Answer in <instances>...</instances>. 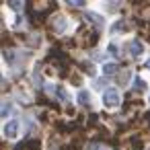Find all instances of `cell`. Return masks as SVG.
<instances>
[{"label":"cell","mask_w":150,"mask_h":150,"mask_svg":"<svg viewBox=\"0 0 150 150\" xmlns=\"http://www.w3.org/2000/svg\"><path fill=\"white\" fill-rule=\"evenodd\" d=\"M148 101H150V99H148Z\"/></svg>","instance_id":"44dd1931"},{"label":"cell","mask_w":150,"mask_h":150,"mask_svg":"<svg viewBox=\"0 0 150 150\" xmlns=\"http://www.w3.org/2000/svg\"><path fill=\"white\" fill-rule=\"evenodd\" d=\"M127 29H129V27H127L125 19H121V17H119V19H115V21L109 25V29H107V31H109V35H123V33H127Z\"/></svg>","instance_id":"ba28073f"},{"label":"cell","mask_w":150,"mask_h":150,"mask_svg":"<svg viewBox=\"0 0 150 150\" xmlns=\"http://www.w3.org/2000/svg\"><path fill=\"white\" fill-rule=\"evenodd\" d=\"M146 66H148V68H150V60H148V62H146Z\"/></svg>","instance_id":"ffe728a7"},{"label":"cell","mask_w":150,"mask_h":150,"mask_svg":"<svg viewBox=\"0 0 150 150\" xmlns=\"http://www.w3.org/2000/svg\"><path fill=\"white\" fill-rule=\"evenodd\" d=\"M21 132H23V121H21V119H17V117H13V119H8V121H4V123H2V138H4V140H8V142L19 140Z\"/></svg>","instance_id":"7a4b0ae2"},{"label":"cell","mask_w":150,"mask_h":150,"mask_svg":"<svg viewBox=\"0 0 150 150\" xmlns=\"http://www.w3.org/2000/svg\"><path fill=\"white\" fill-rule=\"evenodd\" d=\"M52 29H54L56 35H66V33L72 29V23H70L68 17H64V15H56V17H52Z\"/></svg>","instance_id":"5b68a950"},{"label":"cell","mask_w":150,"mask_h":150,"mask_svg":"<svg viewBox=\"0 0 150 150\" xmlns=\"http://www.w3.org/2000/svg\"><path fill=\"white\" fill-rule=\"evenodd\" d=\"M47 88H50V93L58 99V101H62V103H68L72 97L66 93V86H62V84H54V82H50V84H45Z\"/></svg>","instance_id":"8992f818"},{"label":"cell","mask_w":150,"mask_h":150,"mask_svg":"<svg viewBox=\"0 0 150 150\" xmlns=\"http://www.w3.org/2000/svg\"><path fill=\"white\" fill-rule=\"evenodd\" d=\"M23 56H27V52H23V50H4V52H2L4 64H6L8 68H17V66H21V64L25 62Z\"/></svg>","instance_id":"277c9868"},{"label":"cell","mask_w":150,"mask_h":150,"mask_svg":"<svg viewBox=\"0 0 150 150\" xmlns=\"http://www.w3.org/2000/svg\"><path fill=\"white\" fill-rule=\"evenodd\" d=\"M13 113H15V103L8 101V99H4V101H2V121L13 119V117H11Z\"/></svg>","instance_id":"8fae6325"},{"label":"cell","mask_w":150,"mask_h":150,"mask_svg":"<svg viewBox=\"0 0 150 150\" xmlns=\"http://www.w3.org/2000/svg\"><path fill=\"white\" fill-rule=\"evenodd\" d=\"M68 6H86V2H80V0H76V2H72V0H70V2H66Z\"/></svg>","instance_id":"d6986e66"},{"label":"cell","mask_w":150,"mask_h":150,"mask_svg":"<svg viewBox=\"0 0 150 150\" xmlns=\"http://www.w3.org/2000/svg\"><path fill=\"white\" fill-rule=\"evenodd\" d=\"M101 74H103V78H107V76H117V74H119L117 62H105V64L101 66Z\"/></svg>","instance_id":"30bf717a"},{"label":"cell","mask_w":150,"mask_h":150,"mask_svg":"<svg viewBox=\"0 0 150 150\" xmlns=\"http://www.w3.org/2000/svg\"><path fill=\"white\" fill-rule=\"evenodd\" d=\"M74 103H76L78 107H88V105L93 103V95H91V91H88V88H78L76 95H74Z\"/></svg>","instance_id":"52a82bcc"},{"label":"cell","mask_w":150,"mask_h":150,"mask_svg":"<svg viewBox=\"0 0 150 150\" xmlns=\"http://www.w3.org/2000/svg\"><path fill=\"white\" fill-rule=\"evenodd\" d=\"M134 78H136V74H132V70H123V72H119L117 82H119L121 86H129V84L134 82Z\"/></svg>","instance_id":"4fadbf2b"},{"label":"cell","mask_w":150,"mask_h":150,"mask_svg":"<svg viewBox=\"0 0 150 150\" xmlns=\"http://www.w3.org/2000/svg\"><path fill=\"white\" fill-rule=\"evenodd\" d=\"M23 25H25V19H23L21 15H17V19H15V25H13V27H15V29H23Z\"/></svg>","instance_id":"9a60e30c"},{"label":"cell","mask_w":150,"mask_h":150,"mask_svg":"<svg viewBox=\"0 0 150 150\" xmlns=\"http://www.w3.org/2000/svg\"><path fill=\"white\" fill-rule=\"evenodd\" d=\"M84 19H86L88 23H93L95 27H103V25H105V17H103L101 13H95V11H86V13H84Z\"/></svg>","instance_id":"9c48e42d"},{"label":"cell","mask_w":150,"mask_h":150,"mask_svg":"<svg viewBox=\"0 0 150 150\" xmlns=\"http://www.w3.org/2000/svg\"><path fill=\"white\" fill-rule=\"evenodd\" d=\"M132 88L138 91V93H146V91H148V84H146V80H144L140 74H136V78H134V82H132Z\"/></svg>","instance_id":"5bb4252c"},{"label":"cell","mask_w":150,"mask_h":150,"mask_svg":"<svg viewBox=\"0 0 150 150\" xmlns=\"http://www.w3.org/2000/svg\"><path fill=\"white\" fill-rule=\"evenodd\" d=\"M105 6H109V8H107L109 13H115V11H117V6H121V4H119V2H109V4H105Z\"/></svg>","instance_id":"e0dca14e"},{"label":"cell","mask_w":150,"mask_h":150,"mask_svg":"<svg viewBox=\"0 0 150 150\" xmlns=\"http://www.w3.org/2000/svg\"><path fill=\"white\" fill-rule=\"evenodd\" d=\"M125 52H127V56H129L132 60L140 62V60L146 56V43L140 41V39H129L127 45H125Z\"/></svg>","instance_id":"3957f363"},{"label":"cell","mask_w":150,"mask_h":150,"mask_svg":"<svg viewBox=\"0 0 150 150\" xmlns=\"http://www.w3.org/2000/svg\"><path fill=\"white\" fill-rule=\"evenodd\" d=\"M119 52L121 50H119V43L117 41H107V47H105V56L107 58H113L115 60V58H119Z\"/></svg>","instance_id":"7c38bea8"},{"label":"cell","mask_w":150,"mask_h":150,"mask_svg":"<svg viewBox=\"0 0 150 150\" xmlns=\"http://www.w3.org/2000/svg\"><path fill=\"white\" fill-rule=\"evenodd\" d=\"M4 6H11V8H13V11H19V8H21V6H23V2H6V4H4Z\"/></svg>","instance_id":"2e32d148"},{"label":"cell","mask_w":150,"mask_h":150,"mask_svg":"<svg viewBox=\"0 0 150 150\" xmlns=\"http://www.w3.org/2000/svg\"><path fill=\"white\" fill-rule=\"evenodd\" d=\"M88 150H107V148H105L103 144H91V146H88Z\"/></svg>","instance_id":"ac0fdd59"},{"label":"cell","mask_w":150,"mask_h":150,"mask_svg":"<svg viewBox=\"0 0 150 150\" xmlns=\"http://www.w3.org/2000/svg\"><path fill=\"white\" fill-rule=\"evenodd\" d=\"M101 105L107 109V111H115L119 109L121 105V93L117 86H107L103 93H101Z\"/></svg>","instance_id":"6da1fadb"}]
</instances>
